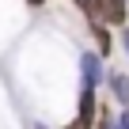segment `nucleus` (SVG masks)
I'll return each instance as SVG.
<instances>
[{"mask_svg":"<svg viewBox=\"0 0 129 129\" xmlns=\"http://www.w3.org/2000/svg\"><path fill=\"white\" fill-rule=\"evenodd\" d=\"M95 114H99V106H95V87H84V95H80V118H76L69 129H91V125H95Z\"/></svg>","mask_w":129,"mask_h":129,"instance_id":"nucleus-1","label":"nucleus"},{"mask_svg":"<svg viewBox=\"0 0 129 129\" xmlns=\"http://www.w3.org/2000/svg\"><path fill=\"white\" fill-rule=\"evenodd\" d=\"M99 4V23H125V0H95Z\"/></svg>","mask_w":129,"mask_h":129,"instance_id":"nucleus-2","label":"nucleus"},{"mask_svg":"<svg viewBox=\"0 0 129 129\" xmlns=\"http://www.w3.org/2000/svg\"><path fill=\"white\" fill-rule=\"evenodd\" d=\"M80 69H84V87H95V84H99V57H95V53H84Z\"/></svg>","mask_w":129,"mask_h":129,"instance_id":"nucleus-3","label":"nucleus"},{"mask_svg":"<svg viewBox=\"0 0 129 129\" xmlns=\"http://www.w3.org/2000/svg\"><path fill=\"white\" fill-rule=\"evenodd\" d=\"M114 95L129 106V76H114Z\"/></svg>","mask_w":129,"mask_h":129,"instance_id":"nucleus-4","label":"nucleus"},{"mask_svg":"<svg viewBox=\"0 0 129 129\" xmlns=\"http://www.w3.org/2000/svg\"><path fill=\"white\" fill-rule=\"evenodd\" d=\"M76 8H80V12H87V19H91V23H99V4H95V0H76Z\"/></svg>","mask_w":129,"mask_h":129,"instance_id":"nucleus-5","label":"nucleus"},{"mask_svg":"<svg viewBox=\"0 0 129 129\" xmlns=\"http://www.w3.org/2000/svg\"><path fill=\"white\" fill-rule=\"evenodd\" d=\"M95 38H99V49H103V53H110V34L103 30V23H95Z\"/></svg>","mask_w":129,"mask_h":129,"instance_id":"nucleus-6","label":"nucleus"},{"mask_svg":"<svg viewBox=\"0 0 129 129\" xmlns=\"http://www.w3.org/2000/svg\"><path fill=\"white\" fill-rule=\"evenodd\" d=\"M118 129H129V110L121 114V121H118Z\"/></svg>","mask_w":129,"mask_h":129,"instance_id":"nucleus-7","label":"nucleus"},{"mask_svg":"<svg viewBox=\"0 0 129 129\" xmlns=\"http://www.w3.org/2000/svg\"><path fill=\"white\" fill-rule=\"evenodd\" d=\"M27 4H34V8H38V4H46V0H27Z\"/></svg>","mask_w":129,"mask_h":129,"instance_id":"nucleus-8","label":"nucleus"},{"mask_svg":"<svg viewBox=\"0 0 129 129\" xmlns=\"http://www.w3.org/2000/svg\"><path fill=\"white\" fill-rule=\"evenodd\" d=\"M121 42H125V49H129V30H125V38H121Z\"/></svg>","mask_w":129,"mask_h":129,"instance_id":"nucleus-9","label":"nucleus"},{"mask_svg":"<svg viewBox=\"0 0 129 129\" xmlns=\"http://www.w3.org/2000/svg\"><path fill=\"white\" fill-rule=\"evenodd\" d=\"M42 129H46V125H42Z\"/></svg>","mask_w":129,"mask_h":129,"instance_id":"nucleus-10","label":"nucleus"}]
</instances>
